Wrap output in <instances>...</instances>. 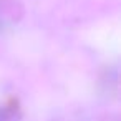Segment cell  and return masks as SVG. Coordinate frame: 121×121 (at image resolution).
Segmentation results:
<instances>
[{
  "label": "cell",
  "instance_id": "cell-1",
  "mask_svg": "<svg viewBox=\"0 0 121 121\" xmlns=\"http://www.w3.org/2000/svg\"><path fill=\"white\" fill-rule=\"evenodd\" d=\"M0 121H10V114L4 108H0Z\"/></svg>",
  "mask_w": 121,
  "mask_h": 121
}]
</instances>
